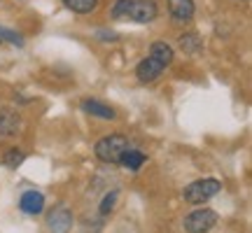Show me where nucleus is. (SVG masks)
<instances>
[{"label":"nucleus","instance_id":"1","mask_svg":"<svg viewBox=\"0 0 252 233\" xmlns=\"http://www.w3.org/2000/svg\"><path fill=\"white\" fill-rule=\"evenodd\" d=\"M128 149V140H126L124 135H105V138H100L96 147H94V152L98 156L103 163H110V166H119L122 161V154Z\"/></svg>","mask_w":252,"mask_h":233},{"label":"nucleus","instance_id":"2","mask_svg":"<svg viewBox=\"0 0 252 233\" xmlns=\"http://www.w3.org/2000/svg\"><path fill=\"white\" fill-rule=\"evenodd\" d=\"M222 189L220 179L208 177V179H198V182H191L187 189H185V201L191 203V205H201L206 203L208 198H213Z\"/></svg>","mask_w":252,"mask_h":233},{"label":"nucleus","instance_id":"3","mask_svg":"<svg viewBox=\"0 0 252 233\" xmlns=\"http://www.w3.org/2000/svg\"><path fill=\"white\" fill-rule=\"evenodd\" d=\"M217 219H220V217H217L215 210L201 207V210H196V212H191V215L185 217V229H187V233H206L217 224Z\"/></svg>","mask_w":252,"mask_h":233},{"label":"nucleus","instance_id":"4","mask_svg":"<svg viewBox=\"0 0 252 233\" xmlns=\"http://www.w3.org/2000/svg\"><path fill=\"white\" fill-rule=\"evenodd\" d=\"M163 70H166V65H163L161 61H157V58H152V56H147V58H143V61L135 65V77L143 82V84H150V82L159 80Z\"/></svg>","mask_w":252,"mask_h":233},{"label":"nucleus","instance_id":"5","mask_svg":"<svg viewBox=\"0 0 252 233\" xmlns=\"http://www.w3.org/2000/svg\"><path fill=\"white\" fill-rule=\"evenodd\" d=\"M159 14V9H157V2L154 0H133V5H131V12H128V19H133L138 24H150L154 21Z\"/></svg>","mask_w":252,"mask_h":233},{"label":"nucleus","instance_id":"6","mask_svg":"<svg viewBox=\"0 0 252 233\" xmlns=\"http://www.w3.org/2000/svg\"><path fill=\"white\" fill-rule=\"evenodd\" d=\"M21 131V115L17 110L0 108V138H14Z\"/></svg>","mask_w":252,"mask_h":233},{"label":"nucleus","instance_id":"7","mask_svg":"<svg viewBox=\"0 0 252 233\" xmlns=\"http://www.w3.org/2000/svg\"><path fill=\"white\" fill-rule=\"evenodd\" d=\"M47 224L52 233H68L72 229V212L63 205L54 207V212L47 217Z\"/></svg>","mask_w":252,"mask_h":233},{"label":"nucleus","instance_id":"8","mask_svg":"<svg viewBox=\"0 0 252 233\" xmlns=\"http://www.w3.org/2000/svg\"><path fill=\"white\" fill-rule=\"evenodd\" d=\"M194 0H168V12H171L173 21L185 24L194 19Z\"/></svg>","mask_w":252,"mask_h":233},{"label":"nucleus","instance_id":"9","mask_svg":"<svg viewBox=\"0 0 252 233\" xmlns=\"http://www.w3.org/2000/svg\"><path fill=\"white\" fill-rule=\"evenodd\" d=\"M19 207H21L26 215H40V212L45 210V196H42L40 191H35V189H31V191H26V194L21 196Z\"/></svg>","mask_w":252,"mask_h":233},{"label":"nucleus","instance_id":"10","mask_svg":"<svg viewBox=\"0 0 252 233\" xmlns=\"http://www.w3.org/2000/svg\"><path fill=\"white\" fill-rule=\"evenodd\" d=\"M82 110L87 112V115L91 116H100V119H115L117 116V112L110 108V105H103V103H98V100H82Z\"/></svg>","mask_w":252,"mask_h":233},{"label":"nucleus","instance_id":"11","mask_svg":"<svg viewBox=\"0 0 252 233\" xmlns=\"http://www.w3.org/2000/svg\"><path fill=\"white\" fill-rule=\"evenodd\" d=\"M145 161H147V156H145L143 152H138V149H126L124 154H122V161H119V166H124V168H128V171H140L145 166Z\"/></svg>","mask_w":252,"mask_h":233},{"label":"nucleus","instance_id":"12","mask_svg":"<svg viewBox=\"0 0 252 233\" xmlns=\"http://www.w3.org/2000/svg\"><path fill=\"white\" fill-rule=\"evenodd\" d=\"M150 56L152 58H157V61H161L163 65H171L173 58H175V54H173V47L166 45V42H152V47H150Z\"/></svg>","mask_w":252,"mask_h":233},{"label":"nucleus","instance_id":"13","mask_svg":"<svg viewBox=\"0 0 252 233\" xmlns=\"http://www.w3.org/2000/svg\"><path fill=\"white\" fill-rule=\"evenodd\" d=\"M63 5L72 12H77V14H89L96 9L98 0H63Z\"/></svg>","mask_w":252,"mask_h":233},{"label":"nucleus","instance_id":"14","mask_svg":"<svg viewBox=\"0 0 252 233\" xmlns=\"http://www.w3.org/2000/svg\"><path fill=\"white\" fill-rule=\"evenodd\" d=\"M24 159H26V154L21 152L19 147H12V149H7V152H5V156H2V163H5L7 168H19V166L24 163Z\"/></svg>","mask_w":252,"mask_h":233},{"label":"nucleus","instance_id":"15","mask_svg":"<svg viewBox=\"0 0 252 233\" xmlns=\"http://www.w3.org/2000/svg\"><path fill=\"white\" fill-rule=\"evenodd\" d=\"M180 49L185 54H196L198 49H201V40L194 33H187V35L180 37Z\"/></svg>","mask_w":252,"mask_h":233},{"label":"nucleus","instance_id":"16","mask_svg":"<svg viewBox=\"0 0 252 233\" xmlns=\"http://www.w3.org/2000/svg\"><path fill=\"white\" fill-rule=\"evenodd\" d=\"M0 45H17L24 47V37L19 35L17 30H9V28L0 26Z\"/></svg>","mask_w":252,"mask_h":233},{"label":"nucleus","instance_id":"17","mask_svg":"<svg viewBox=\"0 0 252 233\" xmlns=\"http://www.w3.org/2000/svg\"><path fill=\"white\" fill-rule=\"evenodd\" d=\"M131 5H133V0H117L112 7V19H128Z\"/></svg>","mask_w":252,"mask_h":233},{"label":"nucleus","instance_id":"18","mask_svg":"<svg viewBox=\"0 0 252 233\" xmlns=\"http://www.w3.org/2000/svg\"><path fill=\"white\" fill-rule=\"evenodd\" d=\"M117 191H110L108 196L103 198V203H100V215H108L110 210H112V207H115V203H117Z\"/></svg>","mask_w":252,"mask_h":233}]
</instances>
